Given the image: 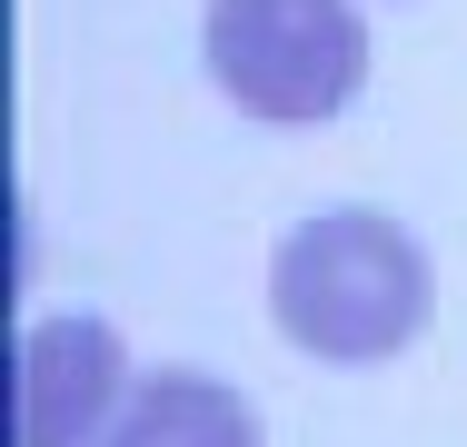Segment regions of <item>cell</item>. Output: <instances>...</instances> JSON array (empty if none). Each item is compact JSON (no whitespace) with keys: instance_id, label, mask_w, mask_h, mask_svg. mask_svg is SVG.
<instances>
[{"instance_id":"6da1fadb","label":"cell","mask_w":467,"mask_h":447,"mask_svg":"<svg viewBox=\"0 0 467 447\" xmlns=\"http://www.w3.org/2000/svg\"><path fill=\"white\" fill-rule=\"evenodd\" d=\"M438 308L428 249L378 219V209H318L269 249V318L288 348L328 358V368H378L398 358Z\"/></svg>"},{"instance_id":"7a4b0ae2","label":"cell","mask_w":467,"mask_h":447,"mask_svg":"<svg viewBox=\"0 0 467 447\" xmlns=\"http://www.w3.org/2000/svg\"><path fill=\"white\" fill-rule=\"evenodd\" d=\"M209 80L249 120H338L368 80V20L348 0H209Z\"/></svg>"},{"instance_id":"3957f363","label":"cell","mask_w":467,"mask_h":447,"mask_svg":"<svg viewBox=\"0 0 467 447\" xmlns=\"http://www.w3.org/2000/svg\"><path fill=\"white\" fill-rule=\"evenodd\" d=\"M109 398H130V348L90 308H50L10 348V447H90Z\"/></svg>"},{"instance_id":"277c9868","label":"cell","mask_w":467,"mask_h":447,"mask_svg":"<svg viewBox=\"0 0 467 447\" xmlns=\"http://www.w3.org/2000/svg\"><path fill=\"white\" fill-rule=\"evenodd\" d=\"M99 447H259V418L239 388H219L199 368H150Z\"/></svg>"}]
</instances>
